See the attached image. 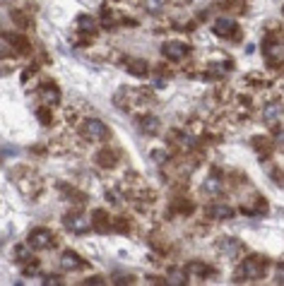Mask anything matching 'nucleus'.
Returning a JSON list of instances; mask_svg holds the SVG:
<instances>
[{"mask_svg":"<svg viewBox=\"0 0 284 286\" xmlns=\"http://www.w3.org/2000/svg\"><path fill=\"white\" fill-rule=\"evenodd\" d=\"M275 142H277V144H282V147H284V128H280V130L275 133Z\"/></svg>","mask_w":284,"mask_h":286,"instance_id":"obj_24","label":"nucleus"},{"mask_svg":"<svg viewBox=\"0 0 284 286\" xmlns=\"http://www.w3.org/2000/svg\"><path fill=\"white\" fill-rule=\"evenodd\" d=\"M234 29H236V24H234V19H229V17H219V19L215 22V34L217 36H231Z\"/></svg>","mask_w":284,"mask_h":286,"instance_id":"obj_7","label":"nucleus"},{"mask_svg":"<svg viewBox=\"0 0 284 286\" xmlns=\"http://www.w3.org/2000/svg\"><path fill=\"white\" fill-rule=\"evenodd\" d=\"M142 5L149 14H159L164 10V0H142Z\"/></svg>","mask_w":284,"mask_h":286,"instance_id":"obj_13","label":"nucleus"},{"mask_svg":"<svg viewBox=\"0 0 284 286\" xmlns=\"http://www.w3.org/2000/svg\"><path fill=\"white\" fill-rule=\"evenodd\" d=\"M186 53H188V46L181 43V41H169V43L164 46V55H166L169 60H181Z\"/></svg>","mask_w":284,"mask_h":286,"instance_id":"obj_6","label":"nucleus"},{"mask_svg":"<svg viewBox=\"0 0 284 286\" xmlns=\"http://www.w3.org/2000/svg\"><path fill=\"white\" fill-rule=\"evenodd\" d=\"M263 274H265V258L251 255V258H246L241 262V267L236 272V279L239 282H258Z\"/></svg>","mask_w":284,"mask_h":286,"instance_id":"obj_1","label":"nucleus"},{"mask_svg":"<svg viewBox=\"0 0 284 286\" xmlns=\"http://www.w3.org/2000/svg\"><path fill=\"white\" fill-rule=\"evenodd\" d=\"M210 217H212V219H231V217H234V209L227 207V204L215 202L212 207H210Z\"/></svg>","mask_w":284,"mask_h":286,"instance_id":"obj_10","label":"nucleus"},{"mask_svg":"<svg viewBox=\"0 0 284 286\" xmlns=\"http://www.w3.org/2000/svg\"><path fill=\"white\" fill-rule=\"evenodd\" d=\"M280 113H282V109L272 104V106H268V109H265V113H263V118H265L268 123H272L275 118H280Z\"/></svg>","mask_w":284,"mask_h":286,"instance_id":"obj_15","label":"nucleus"},{"mask_svg":"<svg viewBox=\"0 0 284 286\" xmlns=\"http://www.w3.org/2000/svg\"><path fill=\"white\" fill-rule=\"evenodd\" d=\"M82 265H84V260H82L77 253H72V250H65L63 258H60V267H63L65 272H75V270H80Z\"/></svg>","mask_w":284,"mask_h":286,"instance_id":"obj_5","label":"nucleus"},{"mask_svg":"<svg viewBox=\"0 0 284 286\" xmlns=\"http://www.w3.org/2000/svg\"><path fill=\"white\" fill-rule=\"evenodd\" d=\"M63 224H65V229L72 233H82L89 229V221L84 219V214H80V212H72V214H65L63 217Z\"/></svg>","mask_w":284,"mask_h":286,"instance_id":"obj_3","label":"nucleus"},{"mask_svg":"<svg viewBox=\"0 0 284 286\" xmlns=\"http://www.w3.org/2000/svg\"><path fill=\"white\" fill-rule=\"evenodd\" d=\"M17 258H19V262H27V260H29V250L24 248V245H19V248H17Z\"/></svg>","mask_w":284,"mask_h":286,"instance_id":"obj_23","label":"nucleus"},{"mask_svg":"<svg viewBox=\"0 0 284 286\" xmlns=\"http://www.w3.org/2000/svg\"><path fill=\"white\" fill-rule=\"evenodd\" d=\"M94 221H96V229H99V231L108 229V214H106V212L96 209V212H94Z\"/></svg>","mask_w":284,"mask_h":286,"instance_id":"obj_14","label":"nucleus"},{"mask_svg":"<svg viewBox=\"0 0 284 286\" xmlns=\"http://www.w3.org/2000/svg\"><path fill=\"white\" fill-rule=\"evenodd\" d=\"M60 284H63V279H60V277H55V274L43 277V286H60Z\"/></svg>","mask_w":284,"mask_h":286,"instance_id":"obj_21","label":"nucleus"},{"mask_svg":"<svg viewBox=\"0 0 284 286\" xmlns=\"http://www.w3.org/2000/svg\"><path fill=\"white\" fill-rule=\"evenodd\" d=\"M7 41L12 43V46H17V51H29V41L27 39H22V36H7Z\"/></svg>","mask_w":284,"mask_h":286,"instance_id":"obj_16","label":"nucleus"},{"mask_svg":"<svg viewBox=\"0 0 284 286\" xmlns=\"http://www.w3.org/2000/svg\"><path fill=\"white\" fill-rule=\"evenodd\" d=\"M205 190H207V192H219V190H222V183H219L217 178H207V183H205Z\"/></svg>","mask_w":284,"mask_h":286,"instance_id":"obj_19","label":"nucleus"},{"mask_svg":"<svg viewBox=\"0 0 284 286\" xmlns=\"http://www.w3.org/2000/svg\"><path fill=\"white\" fill-rule=\"evenodd\" d=\"M43 101H46V106H58L60 104V92H58V87L53 84H48V87H43Z\"/></svg>","mask_w":284,"mask_h":286,"instance_id":"obj_9","label":"nucleus"},{"mask_svg":"<svg viewBox=\"0 0 284 286\" xmlns=\"http://www.w3.org/2000/svg\"><path fill=\"white\" fill-rule=\"evenodd\" d=\"M186 274H188V277H198V279H205L207 274H212V272H210V267H207V265H198V262H193V265H188Z\"/></svg>","mask_w":284,"mask_h":286,"instance_id":"obj_11","label":"nucleus"},{"mask_svg":"<svg viewBox=\"0 0 284 286\" xmlns=\"http://www.w3.org/2000/svg\"><path fill=\"white\" fill-rule=\"evenodd\" d=\"M29 248H36V250H43L51 245V231L48 229H34L29 233Z\"/></svg>","mask_w":284,"mask_h":286,"instance_id":"obj_4","label":"nucleus"},{"mask_svg":"<svg viewBox=\"0 0 284 286\" xmlns=\"http://www.w3.org/2000/svg\"><path fill=\"white\" fill-rule=\"evenodd\" d=\"M87 284H104V279L101 277H92V279H87Z\"/></svg>","mask_w":284,"mask_h":286,"instance_id":"obj_25","label":"nucleus"},{"mask_svg":"<svg viewBox=\"0 0 284 286\" xmlns=\"http://www.w3.org/2000/svg\"><path fill=\"white\" fill-rule=\"evenodd\" d=\"M140 130L145 135H157L159 133V118L157 116H142L140 118Z\"/></svg>","mask_w":284,"mask_h":286,"instance_id":"obj_8","label":"nucleus"},{"mask_svg":"<svg viewBox=\"0 0 284 286\" xmlns=\"http://www.w3.org/2000/svg\"><path fill=\"white\" fill-rule=\"evenodd\" d=\"M239 248H241V245H239V243H229V238L222 243V250H224V253H239Z\"/></svg>","mask_w":284,"mask_h":286,"instance_id":"obj_22","label":"nucleus"},{"mask_svg":"<svg viewBox=\"0 0 284 286\" xmlns=\"http://www.w3.org/2000/svg\"><path fill=\"white\" fill-rule=\"evenodd\" d=\"M80 27L84 29V31H94V29H96V22L92 19V17H87V14H84V17H80Z\"/></svg>","mask_w":284,"mask_h":286,"instance_id":"obj_18","label":"nucleus"},{"mask_svg":"<svg viewBox=\"0 0 284 286\" xmlns=\"http://www.w3.org/2000/svg\"><path fill=\"white\" fill-rule=\"evenodd\" d=\"M275 284H284V262L275 267Z\"/></svg>","mask_w":284,"mask_h":286,"instance_id":"obj_20","label":"nucleus"},{"mask_svg":"<svg viewBox=\"0 0 284 286\" xmlns=\"http://www.w3.org/2000/svg\"><path fill=\"white\" fill-rule=\"evenodd\" d=\"M188 282V274L186 272H169V277H166V284H171V286H178V284H186Z\"/></svg>","mask_w":284,"mask_h":286,"instance_id":"obj_12","label":"nucleus"},{"mask_svg":"<svg viewBox=\"0 0 284 286\" xmlns=\"http://www.w3.org/2000/svg\"><path fill=\"white\" fill-rule=\"evenodd\" d=\"M82 135L87 137L89 142H101L108 135V128L99 118H87L82 123Z\"/></svg>","mask_w":284,"mask_h":286,"instance_id":"obj_2","label":"nucleus"},{"mask_svg":"<svg viewBox=\"0 0 284 286\" xmlns=\"http://www.w3.org/2000/svg\"><path fill=\"white\" fill-rule=\"evenodd\" d=\"M130 72L133 75H147V63L145 60H133L130 63Z\"/></svg>","mask_w":284,"mask_h":286,"instance_id":"obj_17","label":"nucleus"}]
</instances>
